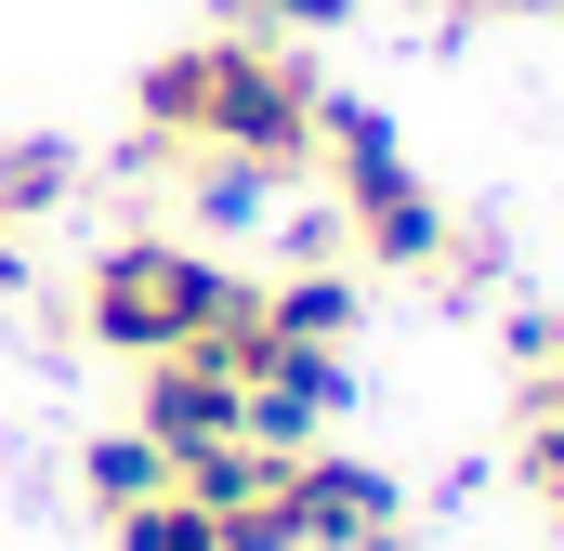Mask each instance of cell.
I'll list each match as a JSON object with an SVG mask.
<instances>
[{"label": "cell", "mask_w": 564, "mask_h": 551, "mask_svg": "<svg viewBox=\"0 0 564 551\" xmlns=\"http://www.w3.org/2000/svg\"><path fill=\"white\" fill-rule=\"evenodd\" d=\"M525 13H564V0H525Z\"/></svg>", "instance_id": "cell-11"}, {"label": "cell", "mask_w": 564, "mask_h": 551, "mask_svg": "<svg viewBox=\"0 0 564 551\" xmlns=\"http://www.w3.org/2000/svg\"><path fill=\"white\" fill-rule=\"evenodd\" d=\"M512 486L539 499V526L564 539V420H512Z\"/></svg>", "instance_id": "cell-9"}, {"label": "cell", "mask_w": 564, "mask_h": 551, "mask_svg": "<svg viewBox=\"0 0 564 551\" xmlns=\"http://www.w3.org/2000/svg\"><path fill=\"white\" fill-rule=\"evenodd\" d=\"M66 197H79V144H66V132H13V144H0V289H13L26 250L66 224Z\"/></svg>", "instance_id": "cell-6"}, {"label": "cell", "mask_w": 564, "mask_h": 551, "mask_svg": "<svg viewBox=\"0 0 564 551\" xmlns=\"http://www.w3.org/2000/svg\"><path fill=\"white\" fill-rule=\"evenodd\" d=\"M132 433L158 446V460H210V446L250 433V395H237L210 355H144L132 368Z\"/></svg>", "instance_id": "cell-5"}, {"label": "cell", "mask_w": 564, "mask_h": 551, "mask_svg": "<svg viewBox=\"0 0 564 551\" xmlns=\"http://www.w3.org/2000/svg\"><path fill=\"white\" fill-rule=\"evenodd\" d=\"M315 119L328 79L263 40V26H197L132 79V171H184V158H250L276 184H315Z\"/></svg>", "instance_id": "cell-1"}, {"label": "cell", "mask_w": 564, "mask_h": 551, "mask_svg": "<svg viewBox=\"0 0 564 551\" xmlns=\"http://www.w3.org/2000/svg\"><path fill=\"white\" fill-rule=\"evenodd\" d=\"M237 289H250V276L210 263L197 237L132 224V237H106V250L79 263L66 315H40V342H93V355H119V368H144V355H197V342L237 315Z\"/></svg>", "instance_id": "cell-2"}, {"label": "cell", "mask_w": 564, "mask_h": 551, "mask_svg": "<svg viewBox=\"0 0 564 551\" xmlns=\"http://www.w3.org/2000/svg\"><path fill=\"white\" fill-rule=\"evenodd\" d=\"M315 184L341 197V237L368 250V276H421V289H473L486 276V237L446 224V197L408 171V144L355 93H328V119H315Z\"/></svg>", "instance_id": "cell-3"}, {"label": "cell", "mask_w": 564, "mask_h": 551, "mask_svg": "<svg viewBox=\"0 0 564 551\" xmlns=\"http://www.w3.org/2000/svg\"><path fill=\"white\" fill-rule=\"evenodd\" d=\"M289 539L302 551H421L408 486L381 460H341V446H289Z\"/></svg>", "instance_id": "cell-4"}, {"label": "cell", "mask_w": 564, "mask_h": 551, "mask_svg": "<svg viewBox=\"0 0 564 551\" xmlns=\"http://www.w3.org/2000/svg\"><path fill=\"white\" fill-rule=\"evenodd\" d=\"M106 539L119 551H224V526H210V499H197L184 473H158L132 499H106Z\"/></svg>", "instance_id": "cell-8"}, {"label": "cell", "mask_w": 564, "mask_h": 551, "mask_svg": "<svg viewBox=\"0 0 564 551\" xmlns=\"http://www.w3.org/2000/svg\"><path fill=\"white\" fill-rule=\"evenodd\" d=\"M355 0H210V26H263V40H289V26H341Z\"/></svg>", "instance_id": "cell-10"}, {"label": "cell", "mask_w": 564, "mask_h": 551, "mask_svg": "<svg viewBox=\"0 0 564 551\" xmlns=\"http://www.w3.org/2000/svg\"><path fill=\"white\" fill-rule=\"evenodd\" d=\"M250 302H263V328H276V342H328V355H341V342H355V315H368V289H355L341 263H289L276 289L250 276Z\"/></svg>", "instance_id": "cell-7"}]
</instances>
